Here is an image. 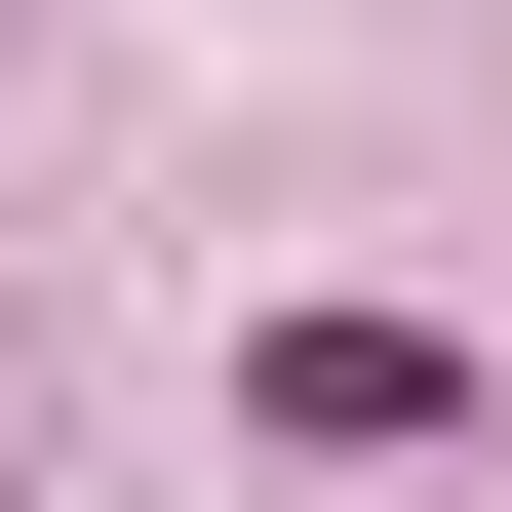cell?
<instances>
[{
    "label": "cell",
    "mask_w": 512,
    "mask_h": 512,
    "mask_svg": "<svg viewBox=\"0 0 512 512\" xmlns=\"http://www.w3.org/2000/svg\"><path fill=\"white\" fill-rule=\"evenodd\" d=\"M276 434H316V473H394V434H473V355H434V316H276Z\"/></svg>",
    "instance_id": "cell-1"
}]
</instances>
